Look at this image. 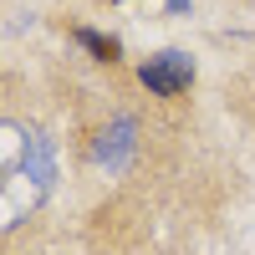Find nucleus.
I'll list each match as a JSON object with an SVG mask.
<instances>
[{
	"instance_id": "nucleus-1",
	"label": "nucleus",
	"mask_w": 255,
	"mask_h": 255,
	"mask_svg": "<svg viewBox=\"0 0 255 255\" xmlns=\"http://www.w3.org/2000/svg\"><path fill=\"white\" fill-rule=\"evenodd\" d=\"M51 184H56V153L46 133L0 118V235L26 225L46 204Z\"/></svg>"
},
{
	"instance_id": "nucleus-2",
	"label": "nucleus",
	"mask_w": 255,
	"mask_h": 255,
	"mask_svg": "<svg viewBox=\"0 0 255 255\" xmlns=\"http://www.w3.org/2000/svg\"><path fill=\"white\" fill-rule=\"evenodd\" d=\"M143 87L153 92V97H179L189 82H194V61H189L184 51H158V56H148L143 61Z\"/></svg>"
},
{
	"instance_id": "nucleus-3",
	"label": "nucleus",
	"mask_w": 255,
	"mask_h": 255,
	"mask_svg": "<svg viewBox=\"0 0 255 255\" xmlns=\"http://www.w3.org/2000/svg\"><path fill=\"white\" fill-rule=\"evenodd\" d=\"M133 148H138V123L133 118H118V123H108L97 133L92 158H97V168H108V174H123L128 158H133Z\"/></svg>"
},
{
	"instance_id": "nucleus-4",
	"label": "nucleus",
	"mask_w": 255,
	"mask_h": 255,
	"mask_svg": "<svg viewBox=\"0 0 255 255\" xmlns=\"http://www.w3.org/2000/svg\"><path fill=\"white\" fill-rule=\"evenodd\" d=\"M77 41H82V46H87L97 61H118V41H113V36H97V31L82 26V31H77Z\"/></svg>"
}]
</instances>
